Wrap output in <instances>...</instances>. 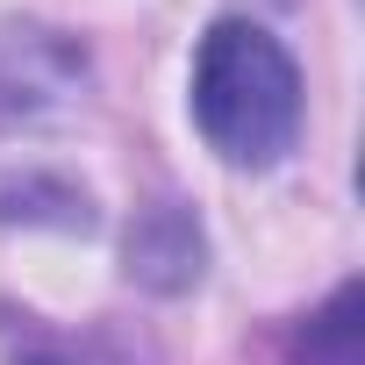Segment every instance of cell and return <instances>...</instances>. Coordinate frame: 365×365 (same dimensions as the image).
Instances as JSON below:
<instances>
[{"label": "cell", "mask_w": 365, "mask_h": 365, "mask_svg": "<svg viewBox=\"0 0 365 365\" xmlns=\"http://www.w3.org/2000/svg\"><path fill=\"white\" fill-rule=\"evenodd\" d=\"M194 122L230 165H279L301 136V72L258 22H215L194 51Z\"/></svg>", "instance_id": "6da1fadb"}, {"label": "cell", "mask_w": 365, "mask_h": 365, "mask_svg": "<svg viewBox=\"0 0 365 365\" xmlns=\"http://www.w3.org/2000/svg\"><path fill=\"white\" fill-rule=\"evenodd\" d=\"M129 279L150 287V294H187L208 265V237L194 222V208H179V201H150L136 222H129Z\"/></svg>", "instance_id": "7a4b0ae2"}, {"label": "cell", "mask_w": 365, "mask_h": 365, "mask_svg": "<svg viewBox=\"0 0 365 365\" xmlns=\"http://www.w3.org/2000/svg\"><path fill=\"white\" fill-rule=\"evenodd\" d=\"M365 287L344 279L287 344V365H365Z\"/></svg>", "instance_id": "3957f363"}, {"label": "cell", "mask_w": 365, "mask_h": 365, "mask_svg": "<svg viewBox=\"0 0 365 365\" xmlns=\"http://www.w3.org/2000/svg\"><path fill=\"white\" fill-rule=\"evenodd\" d=\"M0 222H51V230H93V208L79 187L51 172H22V179H0Z\"/></svg>", "instance_id": "277c9868"}, {"label": "cell", "mask_w": 365, "mask_h": 365, "mask_svg": "<svg viewBox=\"0 0 365 365\" xmlns=\"http://www.w3.org/2000/svg\"><path fill=\"white\" fill-rule=\"evenodd\" d=\"M15 365H150L129 336H108V329H79V336H58V329H29Z\"/></svg>", "instance_id": "5b68a950"}]
</instances>
